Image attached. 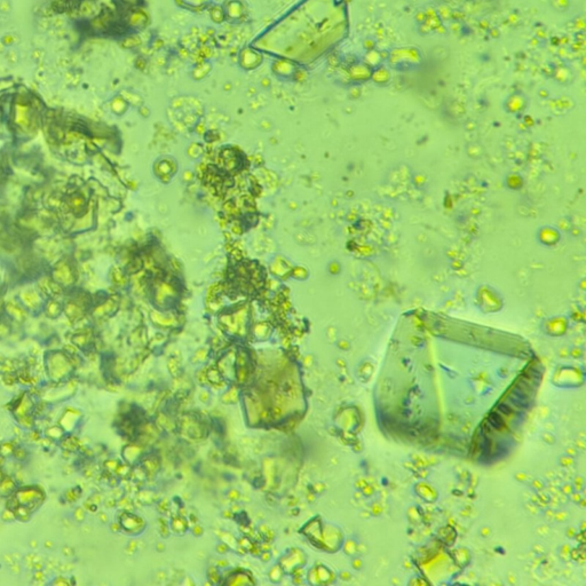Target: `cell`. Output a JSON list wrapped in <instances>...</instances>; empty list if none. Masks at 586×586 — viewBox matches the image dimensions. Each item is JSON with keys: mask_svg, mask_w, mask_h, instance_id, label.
<instances>
[{"mask_svg": "<svg viewBox=\"0 0 586 586\" xmlns=\"http://www.w3.org/2000/svg\"><path fill=\"white\" fill-rule=\"evenodd\" d=\"M489 422H490V424L497 429H502V425H504L502 417H500L498 413H496V412H494V413L490 415V417H489Z\"/></svg>", "mask_w": 586, "mask_h": 586, "instance_id": "6da1fadb", "label": "cell"}]
</instances>
